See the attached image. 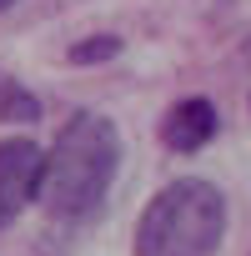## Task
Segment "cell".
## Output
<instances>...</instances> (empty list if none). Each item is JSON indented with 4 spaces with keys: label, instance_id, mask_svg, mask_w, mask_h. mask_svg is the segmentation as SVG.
Masks as SVG:
<instances>
[{
    "label": "cell",
    "instance_id": "6da1fadb",
    "mask_svg": "<svg viewBox=\"0 0 251 256\" xmlns=\"http://www.w3.org/2000/svg\"><path fill=\"white\" fill-rule=\"evenodd\" d=\"M116 171H120V131L96 110H76L60 126L56 146L46 151L36 201L56 221H86L106 206Z\"/></svg>",
    "mask_w": 251,
    "mask_h": 256
},
{
    "label": "cell",
    "instance_id": "7a4b0ae2",
    "mask_svg": "<svg viewBox=\"0 0 251 256\" xmlns=\"http://www.w3.org/2000/svg\"><path fill=\"white\" fill-rule=\"evenodd\" d=\"M226 241V201L211 181L181 176L151 196L136 226V256H216Z\"/></svg>",
    "mask_w": 251,
    "mask_h": 256
},
{
    "label": "cell",
    "instance_id": "3957f363",
    "mask_svg": "<svg viewBox=\"0 0 251 256\" xmlns=\"http://www.w3.org/2000/svg\"><path fill=\"white\" fill-rule=\"evenodd\" d=\"M40 171H46V151L30 136H6L0 141V231L36 201Z\"/></svg>",
    "mask_w": 251,
    "mask_h": 256
},
{
    "label": "cell",
    "instance_id": "277c9868",
    "mask_svg": "<svg viewBox=\"0 0 251 256\" xmlns=\"http://www.w3.org/2000/svg\"><path fill=\"white\" fill-rule=\"evenodd\" d=\"M216 126H221V120H216V106H211V100H201V96L176 100V106L161 116V146L176 151V156H191V151L211 146Z\"/></svg>",
    "mask_w": 251,
    "mask_h": 256
},
{
    "label": "cell",
    "instance_id": "5b68a950",
    "mask_svg": "<svg viewBox=\"0 0 251 256\" xmlns=\"http://www.w3.org/2000/svg\"><path fill=\"white\" fill-rule=\"evenodd\" d=\"M0 116H6L10 126H16V120H26V126H30V120L40 116V100H36L26 86H16V80H10L6 90H0Z\"/></svg>",
    "mask_w": 251,
    "mask_h": 256
},
{
    "label": "cell",
    "instance_id": "8992f818",
    "mask_svg": "<svg viewBox=\"0 0 251 256\" xmlns=\"http://www.w3.org/2000/svg\"><path fill=\"white\" fill-rule=\"evenodd\" d=\"M120 56V36H86L70 46V66H96V60H116Z\"/></svg>",
    "mask_w": 251,
    "mask_h": 256
},
{
    "label": "cell",
    "instance_id": "52a82bcc",
    "mask_svg": "<svg viewBox=\"0 0 251 256\" xmlns=\"http://www.w3.org/2000/svg\"><path fill=\"white\" fill-rule=\"evenodd\" d=\"M6 6H16V0H0V10H6Z\"/></svg>",
    "mask_w": 251,
    "mask_h": 256
}]
</instances>
